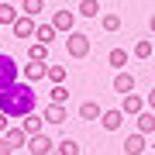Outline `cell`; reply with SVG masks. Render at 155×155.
I'll return each instance as SVG.
<instances>
[{
    "instance_id": "cell-1",
    "label": "cell",
    "mask_w": 155,
    "mask_h": 155,
    "mask_svg": "<svg viewBox=\"0 0 155 155\" xmlns=\"http://www.w3.org/2000/svg\"><path fill=\"white\" fill-rule=\"evenodd\" d=\"M35 104H38V97H35V83L28 79H17L11 83L7 90H0V110L7 117H24L35 110Z\"/></svg>"
},
{
    "instance_id": "cell-2",
    "label": "cell",
    "mask_w": 155,
    "mask_h": 155,
    "mask_svg": "<svg viewBox=\"0 0 155 155\" xmlns=\"http://www.w3.org/2000/svg\"><path fill=\"white\" fill-rule=\"evenodd\" d=\"M66 52H69L72 59H86V55H90V35L69 31V35H66Z\"/></svg>"
},
{
    "instance_id": "cell-3",
    "label": "cell",
    "mask_w": 155,
    "mask_h": 155,
    "mask_svg": "<svg viewBox=\"0 0 155 155\" xmlns=\"http://www.w3.org/2000/svg\"><path fill=\"white\" fill-rule=\"evenodd\" d=\"M17 76H21L17 62H14L11 55H4V52H0V90H7L11 83H17Z\"/></svg>"
},
{
    "instance_id": "cell-4",
    "label": "cell",
    "mask_w": 155,
    "mask_h": 155,
    "mask_svg": "<svg viewBox=\"0 0 155 155\" xmlns=\"http://www.w3.org/2000/svg\"><path fill=\"white\" fill-rule=\"evenodd\" d=\"M35 28H38V24H35V17H28V14H21L11 24V31L17 35V38H35Z\"/></svg>"
},
{
    "instance_id": "cell-5",
    "label": "cell",
    "mask_w": 155,
    "mask_h": 155,
    "mask_svg": "<svg viewBox=\"0 0 155 155\" xmlns=\"http://www.w3.org/2000/svg\"><path fill=\"white\" fill-rule=\"evenodd\" d=\"M145 148H148V134L134 131V134H127V138H124V152H127V155H141Z\"/></svg>"
},
{
    "instance_id": "cell-6",
    "label": "cell",
    "mask_w": 155,
    "mask_h": 155,
    "mask_svg": "<svg viewBox=\"0 0 155 155\" xmlns=\"http://www.w3.org/2000/svg\"><path fill=\"white\" fill-rule=\"evenodd\" d=\"M52 24H55V31H76V14L72 11H66V7H62V11H55V17H52Z\"/></svg>"
},
{
    "instance_id": "cell-7",
    "label": "cell",
    "mask_w": 155,
    "mask_h": 155,
    "mask_svg": "<svg viewBox=\"0 0 155 155\" xmlns=\"http://www.w3.org/2000/svg\"><path fill=\"white\" fill-rule=\"evenodd\" d=\"M121 110H124L127 117H138V114L145 110V97H138V93H124V100H121Z\"/></svg>"
},
{
    "instance_id": "cell-8",
    "label": "cell",
    "mask_w": 155,
    "mask_h": 155,
    "mask_svg": "<svg viewBox=\"0 0 155 155\" xmlns=\"http://www.w3.org/2000/svg\"><path fill=\"white\" fill-rule=\"evenodd\" d=\"M28 152L31 155H48L52 152V138L48 134H31L28 138Z\"/></svg>"
},
{
    "instance_id": "cell-9",
    "label": "cell",
    "mask_w": 155,
    "mask_h": 155,
    "mask_svg": "<svg viewBox=\"0 0 155 155\" xmlns=\"http://www.w3.org/2000/svg\"><path fill=\"white\" fill-rule=\"evenodd\" d=\"M41 117H45V124H62L66 121V104H52L48 100V107L41 110Z\"/></svg>"
},
{
    "instance_id": "cell-10",
    "label": "cell",
    "mask_w": 155,
    "mask_h": 155,
    "mask_svg": "<svg viewBox=\"0 0 155 155\" xmlns=\"http://www.w3.org/2000/svg\"><path fill=\"white\" fill-rule=\"evenodd\" d=\"M45 69H48V66H45V62H35V59H31L28 66L21 69V76L28 79V83H38V79H45Z\"/></svg>"
},
{
    "instance_id": "cell-11",
    "label": "cell",
    "mask_w": 155,
    "mask_h": 155,
    "mask_svg": "<svg viewBox=\"0 0 155 155\" xmlns=\"http://www.w3.org/2000/svg\"><path fill=\"white\" fill-rule=\"evenodd\" d=\"M79 117H83V121H100V117H104V107H100L97 100H86V104H79Z\"/></svg>"
},
{
    "instance_id": "cell-12",
    "label": "cell",
    "mask_w": 155,
    "mask_h": 155,
    "mask_svg": "<svg viewBox=\"0 0 155 155\" xmlns=\"http://www.w3.org/2000/svg\"><path fill=\"white\" fill-rule=\"evenodd\" d=\"M131 90H134V76H131L127 69H121V72L114 76V93H131Z\"/></svg>"
},
{
    "instance_id": "cell-13",
    "label": "cell",
    "mask_w": 155,
    "mask_h": 155,
    "mask_svg": "<svg viewBox=\"0 0 155 155\" xmlns=\"http://www.w3.org/2000/svg\"><path fill=\"white\" fill-rule=\"evenodd\" d=\"M4 138L11 141L14 148H24V145H28V138H31V134L24 131V127H7V131H4Z\"/></svg>"
},
{
    "instance_id": "cell-14",
    "label": "cell",
    "mask_w": 155,
    "mask_h": 155,
    "mask_svg": "<svg viewBox=\"0 0 155 155\" xmlns=\"http://www.w3.org/2000/svg\"><path fill=\"white\" fill-rule=\"evenodd\" d=\"M100 124H104L107 131H117V127L124 124V110H104V117H100Z\"/></svg>"
},
{
    "instance_id": "cell-15",
    "label": "cell",
    "mask_w": 155,
    "mask_h": 155,
    "mask_svg": "<svg viewBox=\"0 0 155 155\" xmlns=\"http://www.w3.org/2000/svg\"><path fill=\"white\" fill-rule=\"evenodd\" d=\"M41 124H45V117L31 110V114H24V124H21V127H24L28 134H41Z\"/></svg>"
},
{
    "instance_id": "cell-16",
    "label": "cell",
    "mask_w": 155,
    "mask_h": 155,
    "mask_svg": "<svg viewBox=\"0 0 155 155\" xmlns=\"http://www.w3.org/2000/svg\"><path fill=\"white\" fill-rule=\"evenodd\" d=\"M138 131L141 134H155V110H141L138 114Z\"/></svg>"
},
{
    "instance_id": "cell-17",
    "label": "cell",
    "mask_w": 155,
    "mask_h": 155,
    "mask_svg": "<svg viewBox=\"0 0 155 155\" xmlns=\"http://www.w3.org/2000/svg\"><path fill=\"white\" fill-rule=\"evenodd\" d=\"M55 24H38V28H35V38H38V41H45V45H52V41H55Z\"/></svg>"
},
{
    "instance_id": "cell-18",
    "label": "cell",
    "mask_w": 155,
    "mask_h": 155,
    "mask_svg": "<svg viewBox=\"0 0 155 155\" xmlns=\"http://www.w3.org/2000/svg\"><path fill=\"white\" fill-rule=\"evenodd\" d=\"M127 59H131V55H127L124 48H110V55H107V62H110V66H114L117 72H121V69L127 66Z\"/></svg>"
},
{
    "instance_id": "cell-19",
    "label": "cell",
    "mask_w": 155,
    "mask_h": 155,
    "mask_svg": "<svg viewBox=\"0 0 155 155\" xmlns=\"http://www.w3.org/2000/svg\"><path fill=\"white\" fill-rule=\"evenodd\" d=\"M45 11V0H21V14H28V17H38Z\"/></svg>"
},
{
    "instance_id": "cell-20",
    "label": "cell",
    "mask_w": 155,
    "mask_h": 155,
    "mask_svg": "<svg viewBox=\"0 0 155 155\" xmlns=\"http://www.w3.org/2000/svg\"><path fill=\"white\" fill-rule=\"evenodd\" d=\"M45 79H48L52 86H55V83H66V66H48V69H45Z\"/></svg>"
},
{
    "instance_id": "cell-21",
    "label": "cell",
    "mask_w": 155,
    "mask_h": 155,
    "mask_svg": "<svg viewBox=\"0 0 155 155\" xmlns=\"http://www.w3.org/2000/svg\"><path fill=\"white\" fill-rule=\"evenodd\" d=\"M17 17H21V11H17V7H11V4H0V24H14Z\"/></svg>"
},
{
    "instance_id": "cell-22",
    "label": "cell",
    "mask_w": 155,
    "mask_h": 155,
    "mask_svg": "<svg viewBox=\"0 0 155 155\" xmlns=\"http://www.w3.org/2000/svg\"><path fill=\"white\" fill-rule=\"evenodd\" d=\"M28 59H35V62H45V59H48V45H45V41H35L31 48H28Z\"/></svg>"
},
{
    "instance_id": "cell-23",
    "label": "cell",
    "mask_w": 155,
    "mask_h": 155,
    "mask_svg": "<svg viewBox=\"0 0 155 155\" xmlns=\"http://www.w3.org/2000/svg\"><path fill=\"white\" fill-rule=\"evenodd\" d=\"M55 152H59V155H79V145L72 141V138H62V141L55 145Z\"/></svg>"
},
{
    "instance_id": "cell-24",
    "label": "cell",
    "mask_w": 155,
    "mask_h": 155,
    "mask_svg": "<svg viewBox=\"0 0 155 155\" xmlns=\"http://www.w3.org/2000/svg\"><path fill=\"white\" fill-rule=\"evenodd\" d=\"M100 28H104V31H117V28H121V14H104V17H100Z\"/></svg>"
},
{
    "instance_id": "cell-25",
    "label": "cell",
    "mask_w": 155,
    "mask_h": 155,
    "mask_svg": "<svg viewBox=\"0 0 155 155\" xmlns=\"http://www.w3.org/2000/svg\"><path fill=\"white\" fill-rule=\"evenodd\" d=\"M79 14H83V17H97L100 14V4H97V0H79Z\"/></svg>"
},
{
    "instance_id": "cell-26",
    "label": "cell",
    "mask_w": 155,
    "mask_h": 155,
    "mask_svg": "<svg viewBox=\"0 0 155 155\" xmlns=\"http://www.w3.org/2000/svg\"><path fill=\"white\" fill-rule=\"evenodd\" d=\"M48 100H52V104H66V100H69V90L62 86V83H55V86H52V93H48Z\"/></svg>"
},
{
    "instance_id": "cell-27",
    "label": "cell",
    "mask_w": 155,
    "mask_h": 155,
    "mask_svg": "<svg viewBox=\"0 0 155 155\" xmlns=\"http://www.w3.org/2000/svg\"><path fill=\"white\" fill-rule=\"evenodd\" d=\"M152 52H155V45H152L148 38H141L138 45H134V55H138V59H148V55H152Z\"/></svg>"
},
{
    "instance_id": "cell-28",
    "label": "cell",
    "mask_w": 155,
    "mask_h": 155,
    "mask_svg": "<svg viewBox=\"0 0 155 155\" xmlns=\"http://www.w3.org/2000/svg\"><path fill=\"white\" fill-rule=\"evenodd\" d=\"M0 155H14V145H11V141H7V138H4V134H0Z\"/></svg>"
},
{
    "instance_id": "cell-29",
    "label": "cell",
    "mask_w": 155,
    "mask_h": 155,
    "mask_svg": "<svg viewBox=\"0 0 155 155\" xmlns=\"http://www.w3.org/2000/svg\"><path fill=\"white\" fill-rule=\"evenodd\" d=\"M7 127H11V117H7L4 110H0V134H4V131H7Z\"/></svg>"
},
{
    "instance_id": "cell-30",
    "label": "cell",
    "mask_w": 155,
    "mask_h": 155,
    "mask_svg": "<svg viewBox=\"0 0 155 155\" xmlns=\"http://www.w3.org/2000/svg\"><path fill=\"white\" fill-rule=\"evenodd\" d=\"M148 107H152V110H155V86L148 90Z\"/></svg>"
},
{
    "instance_id": "cell-31",
    "label": "cell",
    "mask_w": 155,
    "mask_h": 155,
    "mask_svg": "<svg viewBox=\"0 0 155 155\" xmlns=\"http://www.w3.org/2000/svg\"><path fill=\"white\" fill-rule=\"evenodd\" d=\"M148 28H152V31H155V14H152V17H148Z\"/></svg>"
},
{
    "instance_id": "cell-32",
    "label": "cell",
    "mask_w": 155,
    "mask_h": 155,
    "mask_svg": "<svg viewBox=\"0 0 155 155\" xmlns=\"http://www.w3.org/2000/svg\"><path fill=\"white\" fill-rule=\"evenodd\" d=\"M141 155H152V152H141Z\"/></svg>"
},
{
    "instance_id": "cell-33",
    "label": "cell",
    "mask_w": 155,
    "mask_h": 155,
    "mask_svg": "<svg viewBox=\"0 0 155 155\" xmlns=\"http://www.w3.org/2000/svg\"><path fill=\"white\" fill-rule=\"evenodd\" d=\"M152 152H155V145H152Z\"/></svg>"
},
{
    "instance_id": "cell-34",
    "label": "cell",
    "mask_w": 155,
    "mask_h": 155,
    "mask_svg": "<svg viewBox=\"0 0 155 155\" xmlns=\"http://www.w3.org/2000/svg\"><path fill=\"white\" fill-rule=\"evenodd\" d=\"M152 45H155V38H152Z\"/></svg>"
},
{
    "instance_id": "cell-35",
    "label": "cell",
    "mask_w": 155,
    "mask_h": 155,
    "mask_svg": "<svg viewBox=\"0 0 155 155\" xmlns=\"http://www.w3.org/2000/svg\"><path fill=\"white\" fill-rule=\"evenodd\" d=\"M0 28H4V24H0Z\"/></svg>"
}]
</instances>
